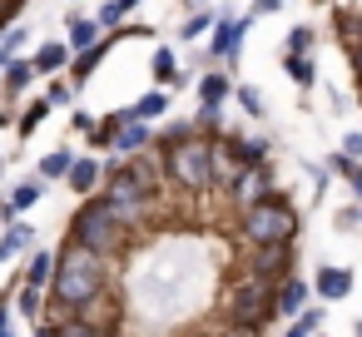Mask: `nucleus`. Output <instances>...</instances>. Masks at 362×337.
Listing matches in <instances>:
<instances>
[{
	"mask_svg": "<svg viewBox=\"0 0 362 337\" xmlns=\"http://www.w3.org/2000/svg\"><path fill=\"white\" fill-rule=\"evenodd\" d=\"M105 283H110V258L80 248L65 238V248L55 253V278H50V312L55 322L70 317V312H85L95 297H105Z\"/></svg>",
	"mask_w": 362,
	"mask_h": 337,
	"instance_id": "nucleus-1",
	"label": "nucleus"
},
{
	"mask_svg": "<svg viewBox=\"0 0 362 337\" xmlns=\"http://www.w3.org/2000/svg\"><path fill=\"white\" fill-rule=\"evenodd\" d=\"M154 189H159V169L149 164V159H129V164H110L105 169V194L100 199H110L115 203V213L134 228L144 213H149V203H154Z\"/></svg>",
	"mask_w": 362,
	"mask_h": 337,
	"instance_id": "nucleus-2",
	"label": "nucleus"
},
{
	"mask_svg": "<svg viewBox=\"0 0 362 337\" xmlns=\"http://www.w3.org/2000/svg\"><path fill=\"white\" fill-rule=\"evenodd\" d=\"M70 243L100 253V258H115V253H124V243H129V223L115 213L110 199H85V203L70 213Z\"/></svg>",
	"mask_w": 362,
	"mask_h": 337,
	"instance_id": "nucleus-3",
	"label": "nucleus"
},
{
	"mask_svg": "<svg viewBox=\"0 0 362 337\" xmlns=\"http://www.w3.org/2000/svg\"><path fill=\"white\" fill-rule=\"evenodd\" d=\"M238 233H243L248 248H283V243L298 238V208L283 194H268L263 203L238 213Z\"/></svg>",
	"mask_w": 362,
	"mask_h": 337,
	"instance_id": "nucleus-4",
	"label": "nucleus"
},
{
	"mask_svg": "<svg viewBox=\"0 0 362 337\" xmlns=\"http://www.w3.org/2000/svg\"><path fill=\"white\" fill-rule=\"evenodd\" d=\"M159 149H164V174H169V184H179L184 194L214 189V139L189 134V139H174V144H159Z\"/></svg>",
	"mask_w": 362,
	"mask_h": 337,
	"instance_id": "nucleus-5",
	"label": "nucleus"
},
{
	"mask_svg": "<svg viewBox=\"0 0 362 337\" xmlns=\"http://www.w3.org/2000/svg\"><path fill=\"white\" fill-rule=\"evenodd\" d=\"M273 283H263V278H253V273H238L233 283H228V292H223V312H228V322H243V327H258L263 332V322H273Z\"/></svg>",
	"mask_w": 362,
	"mask_h": 337,
	"instance_id": "nucleus-6",
	"label": "nucleus"
},
{
	"mask_svg": "<svg viewBox=\"0 0 362 337\" xmlns=\"http://www.w3.org/2000/svg\"><path fill=\"white\" fill-rule=\"evenodd\" d=\"M268 194H278V189H273V169H268V164L238 169V179L228 184V199L238 203V213H243V208H253V203H263Z\"/></svg>",
	"mask_w": 362,
	"mask_h": 337,
	"instance_id": "nucleus-7",
	"label": "nucleus"
},
{
	"mask_svg": "<svg viewBox=\"0 0 362 337\" xmlns=\"http://www.w3.org/2000/svg\"><path fill=\"white\" fill-rule=\"evenodd\" d=\"M248 273L278 288L283 278H293V243H283V248H253V258H248Z\"/></svg>",
	"mask_w": 362,
	"mask_h": 337,
	"instance_id": "nucleus-8",
	"label": "nucleus"
},
{
	"mask_svg": "<svg viewBox=\"0 0 362 337\" xmlns=\"http://www.w3.org/2000/svg\"><path fill=\"white\" fill-rule=\"evenodd\" d=\"M303 312H308V283L293 273V278H283V283H278V292H273V317L298 322Z\"/></svg>",
	"mask_w": 362,
	"mask_h": 337,
	"instance_id": "nucleus-9",
	"label": "nucleus"
},
{
	"mask_svg": "<svg viewBox=\"0 0 362 337\" xmlns=\"http://www.w3.org/2000/svg\"><path fill=\"white\" fill-rule=\"evenodd\" d=\"M243 35H248V20H218L214 25V40H209V55L214 60H238Z\"/></svg>",
	"mask_w": 362,
	"mask_h": 337,
	"instance_id": "nucleus-10",
	"label": "nucleus"
},
{
	"mask_svg": "<svg viewBox=\"0 0 362 337\" xmlns=\"http://www.w3.org/2000/svg\"><path fill=\"white\" fill-rule=\"evenodd\" d=\"M313 292H317L322 302H342V297H352V268H317Z\"/></svg>",
	"mask_w": 362,
	"mask_h": 337,
	"instance_id": "nucleus-11",
	"label": "nucleus"
},
{
	"mask_svg": "<svg viewBox=\"0 0 362 337\" xmlns=\"http://www.w3.org/2000/svg\"><path fill=\"white\" fill-rule=\"evenodd\" d=\"M100 179H105V164H100V159H90V154H85V159H75V164H70V174H65V184H70L75 194H95V184H100Z\"/></svg>",
	"mask_w": 362,
	"mask_h": 337,
	"instance_id": "nucleus-12",
	"label": "nucleus"
},
{
	"mask_svg": "<svg viewBox=\"0 0 362 337\" xmlns=\"http://www.w3.org/2000/svg\"><path fill=\"white\" fill-rule=\"evenodd\" d=\"M50 278H55V253L35 248L30 263H25V273H21V283H30V288H50Z\"/></svg>",
	"mask_w": 362,
	"mask_h": 337,
	"instance_id": "nucleus-13",
	"label": "nucleus"
},
{
	"mask_svg": "<svg viewBox=\"0 0 362 337\" xmlns=\"http://www.w3.org/2000/svg\"><path fill=\"white\" fill-rule=\"evenodd\" d=\"M35 243V228L25 223V218H16L11 228H6V238H0V263H6V258H16V253H25Z\"/></svg>",
	"mask_w": 362,
	"mask_h": 337,
	"instance_id": "nucleus-14",
	"label": "nucleus"
},
{
	"mask_svg": "<svg viewBox=\"0 0 362 337\" xmlns=\"http://www.w3.org/2000/svg\"><path fill=\"white\" fill-rule=\"evenodd\" d=\"M100 30H105L100 20H70V40H65V45H70L75 55H85V50H95V45L105 40Z\"/></svg>",
	"mask_w": 362,
	"mask_h": 337,
	"instance_id": "nucleus-15",
	"label": "nucleus"
},
{
	"mask_svg": "<svg viewBox=\"0 0 362 337\" xmlns=\"http://www.w3.org/2000/svg\"><path fill=\"white\" fill-rule=\"evenodd\" d=\"M45 199V179L35 174V179H21L16 189H11V213H25V208H35Z\"/></svg>",
	"mask_w": 362,
	"mask_h": 337,
	"instance_id": "nucleus-16",
	"label": "nucleus"
},
{
	"mask_svg": "<svg viewBox=\"0 0 362 337\" xmlns=\"http://www.w3.org/2000/svg\"><path fill=\"white\" fill-rule=\"evenodd\" d=\"M154 144V134H149V124H124L119 129V139H115V154H139V149H149Z\"/></svg>",
	"mask_w": 362,
	"mask_h": 337,
	"instance_id": "nucleus-17",
	"label": "nucleus"
},
{
	"mask_svg": "<svg viewBox=\"0 0 362 337\" xmlns=\"http://www.w3.org/2000/svg\"><path fill=\"white\" fill-rule=\"evenodd\" d=\"M55 332H60V337H110V332H105L100 322H90L85 312H70V317H60V322H55Z\"/></svg>",
	"mask_w": 362,
	"mask_h": 337,
	"instance_id": "nucleus-18",
	"label": "nucleus"
},
{
	"mask_svg": "<svg viewBox=\"0 0 362 337\" xmlns=\"http://www.w3.org/2000/svg\"><path fill=\"white\" fill-rule=\"evenodd\" d=\"M65 60H70V45H60V40H50V45H40V50H35V70H40V75L65 70Z\"/></svg>",
	"mask_w": 362,
	"mask_h": 337,
	"instance_id": "nucleus-19",
	"label": "nucleus"
},
{
	"mask_svg": "<svg viewBox=\"0 0 362 337\" xmlns=\"http://www.w3.org/2000/svg\"><path fill=\"white\" fill-rule=\"evenodd\" d=\"M223 100H228V75H204L199 80V105L204 110H218Z\"/></svg>",
	"mask_w": 362,
	"mask_h": 337,
	"instance_id": "nucleus-20",
	"label": "nucleus"
},
{
	"mask_svg": "<svg viewBox=\"0 0 362 337\" xmlns=\"http://www.w3.org/2000/svg\"><path fill=\"white\" fill-rule=\"evenodd\" d=\"M164 110H169V95H164V90H154V95H144V100H134V105H129V114H134L139 124H154Z\"/></svg>",
	"mask_w": 362,
	"mask_h": 337,
	"instance_id": "nucleus-21",
	"label": "nucleus"
},
{
	"mask_svg": "<svg viewBox=\"0 0 362 337\" xmlns=\"http://www.w3.org/2000/svg\"><path fill=\"white\" fill-rule=\"evenodd\" d=\"M16 312L35 322V317L45 312V288H30V283H21V288H16Z\"/></svg>",
	"mask_w": 362,
	"mask_h": 337,
	"instance_id": "nucleus-22",
	"label": "nucleus"
},
{
	"mask_svg": "<svg viewBox=\"0 0 362 337\" xmlns=\"http://www.w3.org/2000/svg\"><path fill=\"white\" fill-rule=\"evenodd\" d=\"M35 75H40V70H35V60H11V65H6V90H11V95H21Z\"/></svg>",
	"mask_w": 362,
	"mask_h": 337,
	"instance_id": "nucleus-23",
	"label": "nucleus"
},
{
	"mask_svg": "<svg viewBox=\"0 0 362 337\" xmlns=\"http://www.w3.org/2000/svg\"><path fill=\"white\" fill-rule=\"evenodd\" d=\"M154 80H159V85H184V75H179V60H174V50H154Z\"/></svg>",
	"mask_w": 362,
	"mask_h": 337,
	"instance_id": "nucleus-24",
	"label": "nucleus"
},
{
	"mask_svg": "<svg viewBox=\"0 0 362 337\" xmlns=\"http://www.w3.org/2000/svg\"><path fill=\"white\" fill-rule=\"evenodd\" d=\"M283 70H288V75H293V85H303V90L317 80V70H313V55H283Z\"/></svg>",
	"mask_w": 362,
	"mask_h": 337,
	"instance_id": "nucleus-25",
	"label": "nucleus"
},
{
	"mask_svg": "<svg viewBox=\"0 0 362 337\" xmlns=\"http://www.w3.org/2000/svg\"><path fill=\"white\" fill-rule=\"evenodd\" d=\"M45 114H50V100H30V110L16 119V129H21V139H30L40 124H45Z\"/></svg>",
	"mask_w": 362,
	"mask_h": 337,
	"instance_id": "nucleus-26",
	"label": "nucleus"
},
{
	"mask_svg": "<svg viewBox=\"0 0 362 337\" xmlns=\"http://www.w3.org/2000/svg\"><path fill=\"white\" fill-rule=\"evenodd\" d=\"M70 164H75V154H70V149H55V154L40 159V179H45V184H50V179H65Z\"/></svg>",
	"mask_w": 362,
	"mask_h": 337,
	"instance_id": "nucleus-27",
	"label": "nucleus"
},
{
	"mask_svg": "<svg viewBox=\"0 0 362 337\" xmlns=\"http://www.w3.org/2000/svg\"><path fill=\"white\" fill-rule=\"evenodd\" d=\"M134 6H139V0H110V6L100 11V25H105V30H115V25H119V20H124Z\"/></svg>",
	"mask_w": 362,
	"mask_h": 337,
	"instance_id": "nucleus-28",
	"label": "nucleus"
},
{
	"mask_svg": "<svg viewBox=\"0 0 362 337\" xmlns=\"http://www.w3.org/2000/svg\"><path fill=\"white\" fill-rule=\"evenodd\" d=\"M308 50H313V30H308V25H293V30H288V50H283V55H308Z\"/></svg>",
	"mask_w": 362,
	"mask_h": 337,
	"instance_id": "nucleus-29",
	"label": "nucleus"
},
{
	"mask_svg": "<svg viewBox=\"0 0 362 337\" xmlns=\"http://www.w3.org/2000/svg\"><path fill=\"white\" fill-rule=\"evenodd\" d=\"M21 40H25V30H21V25H11L6 35H0V55H6V60H11V55L21 50Z\"/></svg>",
	"mask_w": 362,
	"mask_h": 337,
	"instance_id": "nucleus-30",
	"label": "nucleus"
},
{
	"mask_svg": "<svg viewBox=\"0 0 362 337\" xmlns=\"http://www.w3.org/2000/svg\"><path fill=\"white\" fill-rule=\"evenodd\" d=\"M238 105H243V110H248V114H253V119H258V114H263V95H258V90H248V85H243V90H238Z\"/></svg>",
	"mask_w": 362,
	"mask_h": 337,
	"instance_id": "nucleus-31",
	"label": "nucleus"
},
{
	"mask_svg": "<svg viewBox=\"0 0 362 337\" xmlns=\"http://www.w3.org/2000/svg\"><path fill=\"white\" fill-rule=\"evenodd\" d=\"M342 154H347L352 164H362V129H352V134L342 139Z\"/></svg>",
	"mask_w": 362,
	"mask_h": 337,
	"instance_id": "nucleus-32",
	"label": "nucleus"
},
{
	"mask_svg": "<svg viewBox=\"0 0 362 337\" xmlns=\"http://www.w3.org/2000/svg\"><path fill=\"white\" fill-rule=\"evenodd\" d=\"M214 337H258V327H243V322H223Z\"/></svg>",
	"mask_w": 362,
	"mask_h": 337,
	"instance_id": "nucleus-33",
	"label": "nucleus"
},
{
	"mask_svg": "<svg viewBox=\"0 0 362 337\" xmlns=\"http://www.w3.org/2000/svg\"><path fill=\"white\" fill-rule=\"evenodd\" d=\"M209 25H214V16H204V11H199V16L184 25V40H194V35H199V30H209Z\"/></svg>",
	"mask_w": 362,
	"mask_h": 337,
	"instance_id": "nucleus-34",
	"label": "nucleus"
},
{
	"mask_svg": "<svg viewBox=\"0 0 362 337\" xmlns=\"http://www.w3.org/2000/svg\"><path fill=\"white\" fill-rule=\"evenodd\" d=\"M45 100H50V110H55V105H70V85H65V80H55Z\"/></svg>",
	"mask_w": 362,
	"mask_h": 337,
	"instance_id": "nucleus-35",
	"label": "nucleus"
},
{
	"mask_svg": "<svg viewBox=\"0 0 362 337\" xmlns=\"http://www.w3.org/2000/svg\"><path fill=\"white\" fill-rule=\"evenodd\" d=\"M223 124V110H199V129H218Z\"/></svg>",
	"mask_w": 362,
	"mask_h": 337,
	"instance_id": "nucleus-36",
	"label": "nucleus"
},
{
	"mask_svg": "<svg viewBox=\"0 0 362 337\" xmlns=\"http://www.w3.org/2000/svg\"><path fill=\"white\" fill-rule=\"evenodd\" d=\"M298 322H303V327H308V332H313V337H317V327H322V307H308V312H303V317H298Z\"/></svg>",
	"mask_w": 362,
	"mask_h": 337,
	"instance_id": "nucleus-37",
	"label": "nucleus"
},
{
	"mask_svg": "<svg viewBox=\"0 0 362 337\" xmlns=\"http://www.w3.org/2000/svg\"><path fill=\"white\" fill-rule=\"evenodd\" d=\"M347 184H352V194L362 199V164H352V174H347Z\"/></svg>",
	"mask_w": 362,
	"mask_h": 337,
	"instance_id": "nucleus-38",
	"label": "nucleus"
},
{
	"mask_svg": "<svg viewBox=\"0 0 362 337\" xmlns=\"http://www.w3.org/2000/svg\"><path fill=\"white\" fill-rule=\"evenodd\" d=\"M278 6H283V0H258V6H253V16H273Z\"/></svg>",
	"mask_w": 362,
	"mask_h": 337,
	"instance_id": "nucleus-39",
	"label": "nucleus"
},
{
	"mask_svg": "<svg viewBox=\"0 0 362 337\" xmlns=\"http://www.w3.org/2000/svg\"><path fill=\"white\" fill-rule=\"evenodd\" d=\"M283 337H313V332H308L303 322H288V332H283Z\"/></svg>",
	"mask_w": 362,
	"mask_h": 337,
	"instance_id": "nucleus-40",
	"label": "nucleus"
},
{
	"mask_svg": "<svg viewBox=\"0 0 362 337\" xmlns=\"http://www.w3.org/2000/svg\"><path fill=\"white\" fill-rule=\"evenodd\" d=\"M352 70H357V85H362V45H352Z\"/></svg>",
	"mask_w": 362,
	"mask_h": 337,
	"instance_id": "nucleus-41",
	"label": "nucleus"
},
{
	"mask_svg": "<svg viewBox=\"0 0 362 337\" xmlns=\"http://www.w3.org/2000/svg\"><path fill=\"white\" fill-rule=\"evenodd\" d=\"M35 337H60V332H55V322H40V327H35Z\"/></svg>",
	"mask_w": 362,
	"mask_h": 337,
	"instance_id": "nucleus-42",
	"label": "nucleus"
},
{
	"mask_svg": "<svg viewBox=\"0 0 362 337\" xmlns=\"http://www.w3.org/2000/svg\"><path fill=\"white\" fill-rule=\"evenodd\" d=\"M6 124H11V114H0V129H6Z\"/></svg>",
	"mask_w": 362,
	"mask_h": 337,
	"instance_id": "nucleus-43",
	"label": "nucleus"
},
{
	"mask_svg": "<svg viewBox=\"0 0 362 337\" xmlns=\"http://www.w3.org/2000/svg\"><path fill=\"white\" fill-rule=\"evenodd\" d=\"M352 332H357V337H362V322H357V327H352Z\"/></svg>",
	"mask_w": 362,
	"mask_h": 337,
	"instance_id": "nucleus-44",
	"label": "nucleus"
},
{
	"mask_svg": "<svg viewBox=\"0 0 362 337\" xmlns=\"http://www.w3.org/2000/svg\"><path fill=\"white\" fill-rule=\"evenodd\" d=\"M0 174H6V159H0Z\"/></svg>",
	"mask_w": 362,
	"mask_h": 337,
	"instance_id": "nucleus-45",
	"label": "nucleus"
},
{
	"mask_svg": "<svg viewBox=\"0 0 362 337\" xmlns=\"http://www.w3.org/2000/svg\"><path fill=\"white\" fill-rule=\"evenodd\" d=\"M0 337H16V332H0Z\"/></svg>",
	"mask_w": 362,
	"mask_h": 337,
	"instance_id": "nucleus-46",
	"label": "nucleus"
},
{
	"mask_svg": "<svg viewBox=\"0 0 362 337\" xmlns=\"http://www.w3.org/2000/svg\"><path fill=\"white\" fill-rule=\"evenodd\" d=\"M194 337H204V332H194Z\"/></svg>",
	"mask_w": 362,
	"mask_h": 337,
	"instance_id": "nucleus-47",
	"label": "nucleus"
}]
</instances>
